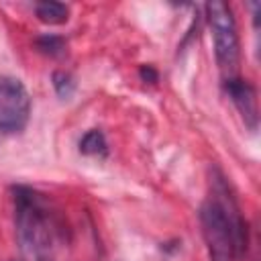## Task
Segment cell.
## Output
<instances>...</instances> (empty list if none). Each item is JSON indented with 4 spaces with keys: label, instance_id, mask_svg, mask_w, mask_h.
<instances>
[{
    "label": "cell",
    "instance_id": "cell-1",
    "mask_svg": "<svg viewBox=\"0 0 261 261\" xmlns=\"http://www.w3.org/2000/svg\"><path fill=\"white\" fill-rule=\"evenodd\" d=\"M200 226L210 261H239L245 255L247 222L230 184L218 167L210 169V196L200 206Z\"/></svg>",
    "mask_w": 261,
    "mask_h": 261
},
{
    "label": "cell",
    "instance_id": "cell-6",
    "mask_svg": "<svg viewBox=\"0 0 261 261\" xmlns=\"http://www.w3.org/2000/svg\"><path fill=\"white\" fill-rule=\"evenodd\" d=\"M35 14L45 24H63L69 18V8L63 2L43 0V2L35 4Z\"/></svg>",
    "mask_w": 261,
    "mask_h": 261
},
{
    "label": "cell",
    "instance_id": "cell-4",
    "mask_svg": "<svg viewBox=\"0 0 261 261\" xmlns=\"http://www.w3.org/2000/svg\"><path fill=\"white\" fill-rule=\"evenodd\" d=\"M31 116V98L24 84L16 77H0V133H20Z\"/></svg>",
    "mask_w": 261,
    "mask_h": 261
},
{
    "label": "cell",
    "instance_id": "cell-8",
    "mask_svg": "<svg viewBox=\"0 0 261 261\" xmlns=\"http://www.w3.org/2000/svg\"><path fill=\"white\" fill-rule=\"evenodd\" d=\"M37 49L49 57H61L65 53V41L63 37H57V35H43L35 41Z\"/></svg>",
    "mask_w": 261,
    "mask_h": 261
},
{
    "label": "cell",
    "instance_id": "cell-10",
    "mask_svg": "<svg viewBox=\"0 0 261 261\" xmlns=\"http://www.w3.org/2000/svg\"><path fill=\"white\" fill-rule=\"evenodd\" d=\"M139 75H141L143 82H149V84H155V82L159 80V73H157L151 65H143V67L139 69Z\"/></svg>",
    "mask_w": 261,
    "mask_h": 261
},
{
    "label": "cell",
    "instance_id": "cell-5",
    "mask_svg": "<svg viewBox=\"0 0 261 261\" xmlns=\"http://www.w3.org/2000/svg\"><path fill=\"white\" fill-rule=\"evenodd\" d=\"M224 92L228 94L230 102L239 110L243 122L251 130H255L257 122H259V108H257V92H255V88L247 80H241V77L234 75V77L224 80Z\"/></svg>",
    "mask_w": 261,
    "mask_h": 261
},
{
    "label": "cell",
    "instance_id": "cell-7",
    "mask_svg": "<svg viewBox=\"0 0 261 261\" xmlns=\"http://www.w3.org/2000/svg\"><path fill=\"white\" fill-rule=\"evenodd\" d=\"M80 151L84 155H98V157H104L108 153V143H106V137L102 130L98 128H92L88 130L82 139H80Z\"/></svg>",
    "mask_w": 261,
    "mask_h": 261
},
{
    "label": "cell",
    "instance_id": "cell-2",
    "mask_svg": "<svg viewBox=\"0 0 261 261\" xmlns=\"http://www.w3.org/2000/svg\"><path fill=\"white\" fill-rule=\"evenodd\" d=\"M16 241L27 261H53L63 226L49 202L33 188H12Z\"/></svg>",
    "mask_w": 261,
    "mask_h": 261
},
{
    "label": "cell",
    "instance_id": "cell-9",
    "mask_svg": "<svg viewBox=\"0 0 261 261\" xmlns=\"http://www.w3.org/2000/svg\"><path fill=\"white\" fill-rule=\"evenodd\" d=\"M53 88L59 98L67 100V98H71V94L75 90V82L67 71H53Z\"/></svg>",
    "mask_w": 261,
    "mask_h": 261
},
{
    "label": "cell",
    "instance_id": "cell-3",
    "mask_svg": "<svg viewBox=\"0 0 261 261\" xmlns=\"http://www.w3.org/2000/svg\"><path fill=\"white\" fill-rule=\"evenodd\" d=\"M206 18L212 31L214 53H216V61L222 71V77L224 80L234 77L239 69L241 45H239V33H237L232 10L226 2L212 0L206 4Z\"/></svg>",
    "mask_w": 261,
    "mask_h": 261
}]
</instances>
